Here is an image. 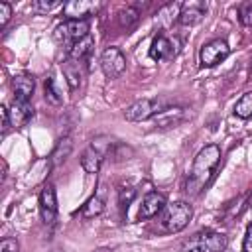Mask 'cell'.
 Listing matches in <instances>:
<instances>
[{
  "label": "cell",
  "instance_id": "obj_8",
  "mask_svg": "<svg viewBox=\"0 0 252 252\" xmlns=\"http://www.w3.org/2000/svg\"><path fill=\"white\" fill-rule=\"evenodd\" d=\"M230 53V47L224 39H211L209 43H205L199 51V61L203 67H215L219 63H222Z\"/></svg>",
  "mask_w": 252,
  "mask_h": 252
},
{
  "label": "cell",
  "instance_id": "obj_16",
  "mask_svg": "<svg viewBox=\"0 0 252 252\" xmlns=\"http://www.w3.org/2000/svg\"><path fill=\"white\" fill-rule=\"evenodd\" d=\"M8 116H10V126L12 128H22L33 118V106L30 102L14 100L12 106L8 108Z\"/></svg>",
  "mask_w": 252,
  "mask_h": 252
},
{
  "label": "cell",
  "instance_id": "obj_6",
  "mask_svg": "<svg viewBox=\"0 0 252 252\" xmlns=\"http://www.w3.org/2000/svg\"><path fill=\"white\" fill-rule=\"evenodd\" d=\"M181 49V41L175 35H165V33H158L152 39L150 45V57L154 61H171L179 55Z\"/></svg>",
  "mask_w": 252,
  "mask_h": 252
},
{
  "label": "cell",
  "instance_id": "obj_3",
  "mask_svg": "<svg viewBox=\"0 0 252 252\" xmlns=\"http://www.w3.org/2000/svg\"><path fill=\"white\" fill-rule=\"evenodd\" d=\"M114 140L110 136H96L94 140H91V144L85 148L83 156H81V165L87 173H96L104 161V158L112 152Z\"/></svg>",
  "mask_w": 252,
  "mask_h": 252
},
{
  "label": "cell",
  "instance_id": "obj_31",
  "mask_svg": "<svg viewBox=\"0 0 252 252\" xmlns=\"http://www.w3.org/2000/svg\"><path fill=\"white\" fill-rule=\"evenodd\" d=\"M250 73H252V63H250Z\"/></svg>",
  "mask_w": 252,
  "mask_h": 252
},
{
  "label": "cell",
  "instance_id": "obj_23",
  "mask_svg": "<svg viewBox=\"0 0 252 252\" xmlns=\"http://www.w3.org/2000/svg\"><path fill=\"white\" fill-rule=\"evenodd\" d=\"M43 89H45V100H47L49 104L59 106V104L63 102V94H61V91H59V87H57V83H55L53 77H47V79H45Z\"/></svg>",
  "mask_w": 252,
  "mask_h": 252
},
{
  "label": "cell",
  "instance_id": "obj_18",
  "mask_svg": "<svg viewBox=\"0 0 252 252\" xmlns=\"http://www.w3.org/2000/svg\"><path fill=\"white\" fill-rule=\"evenodd\" d=\"M61 71L65 75V81L69 85V91H77L81 87V79H83V71H81V65L79 61L75 59H65L61 63Z\"/></svg>",
  "mask_w": 252,
  "mask_h": 252
},
{
  "label": "cell",
  "instance_id": "obj_10",
  "mask_svg": "<svg viewBox=\"0 0 252 252\" xmlns=\"http://www.w3.org/2000/svg\"><path fill=\"white\" fill-rule=\"evenodd\" d=\"M39 213H41V220L45 224H53V220L57 217V193L51 183L43 185L39 191Z\"/></svg>",
  "mask_w": 252,
  "mask_h": 252
},
{
  "label": "cell",
  "instance_id": "obj_30",
  "mask_svg": "<svg viewBox=\"0 0 252 252\" xmlns=\"http://www.w3.org/2000/svg\"><path fill=\"white\" fill-rule=\"evenodd\" d=\"M242 250L252 252V224L246 228V234H244V240H242Z\"/></svg>",
  "mask_w": 252,
  "mask_h": 252
},
{
  "label": "cell",
  "instance_id": "obj_28",
  "mask_svg": "<svg viewBox=\"0 0 252 252\" xmlns=\"http://www.w3.org/2000/svg\"><path fill=\"white\" fill-rule=\"evenodd\" d=\"M0 252H20V244H18V240L12 238V236L4 238V240L0 242Z\"/></svg>",
  "mask_w": 252,
  "mask_h": 252
},
{
  "label": "cell",
  "instance_id": "obj_29",
  "mask_svg": "<svg viewBox=\"0 0 252 252\" xmlns=\"http://www.w3.org/2000/svg\"><path fill=\"white\" fill-rule=\"evenodd\" d=\"M10 16H12V4L10 2H0V26L2 28L8 24Z\"/></svg>",
  "mask_w": 252,
  "mask_h": 252
},
{
  "label": "cell",
  "instance_id": "obj_11",
  "mask_svg": "<svg viewBox=\"0 0 252 252\" xmlns=\"http://www.w3.org/2000/svg\"><path fill=\"white\" fill-rule=\"evenodd\" d=\"M187 118H191L189 108H183V106H169V108H165L163 112L156 114L152 120H154V126H156V128H175V126H179L181 122H185Z\"/></svg>",
  "mask_w": 252,
  "mask_h": 252
},
{
  "label": "cell",
  "instance_id": "obj_12",
  "mask_svg": "<svg viewBox=\"0 0 252 252\" xmlns=\"http://www.w3.org/2000/svg\"><path fill=\"white\" fill-rule=\"evenodd\" d=\"M100 8L98 2H87V0H71L63 6V14L67 20H87L89 16L96 14Z\"/></svg>",
  "mask_w": 252,
  "mask_h": 252
},
{
  "label": "cell",
  "instance_id": "obj_27",
  "mask_svg": "<svg viewBox=\"0 0 252 252\" xmlns=\"http://www.w3.org/2000/svg\"><path fill=\"white\" fill-rule=\"evenodd\" d=\"M238 20L246 28L252 26V2H244L238 6Z\"/></svg>",
  "mask_w": 252,
  "mask_h": 252
},
{
  "label": "cell",
  "instance_id": "obj_9",
  "mask_svg": "<svg viewBox=\"0 0 252 252\" xmlns=\"http://www.w3.org/2000/svg\"><path fill=\"white\" fill-rule=\"evenodd\" d=\"M89 35V22L87 20H67L65 24L57 26L55 30V37L59 41H63L67 47L83 37Z\"/></svg>",
  "mask_w": 252,
  "mask_h": 252
},
{
  "label": "cell",
  "instance_id": "obj_5",
  "mask_svg": "<svg viewBox=\"0 0 252 252\" xmlns=\"http://www.w3.org/2000/svg\"><path fill=\"white\" fill-rule=\"evenodd\" d=\"M165 108H169V100L165 96H156V98H142L132 102L126 110H124V118L130 122H142V120H150L156 114L163 112Z\"/></svg>",
  "mask_w": 252,
  "mask_h": 252
},
{
  "label": "cell",
  "instance_id": "obj_26",
  "mask_svg": "<svg viewBox=\"0 0 252 252\" xmlns=\"http://www.w3.org/2000/svg\"><path fill=\"white\" fill-rule=\"evenodd\" d=\"M59 6H61L59 0H49V2L47 0H35V2H32V10L35 14H49Z\"/></svg>",
  "mask_w": 252,
  "mask_h": 252
},
{
  "label": "cell",
  "instance_id": "obj_20",
  "mask_svg": "<svg viewBox=\"0 0 252 252\" xmlns=\"http://www.w3.org/2000/svg\"><path fill=\"white\" fill-rule=\"evenodd\" d=\"M179 12H181V4L179 2H169V4H165L158 10L156 22H159L161 28H169L175 20H179Z\"/></svg>",
  "mask_w": 252,
  "mask_h": 252
},
{
  "label": "cell",
  "instance_id": "obj_19",
  "mask_svg": "<svg viewBox=\"0 0 252 252\" xmlns=\"http://www.w3.org/2000/svg\"><path fill=\"white\" fill-rule=\"evenodd\" d=\"M93 45H94L93 37H91V35H87V37H83V39H79V41L71 43V45L67 47V55H69V59H75V61H79V63H81V61H85V59L91 55Z\"/></svg>",
  "mask_w": 252,
  "mask_h": 252
},
{
  "label": "cell",
  "instance_id": "obj_24",
  "mask_svg": "<svg viewBox=\"0 0 252 252\" xmlns=\"http://www.w3.org/2000/svg\"><path fill=\"white\" fill-rule=\"evenodd\" d=\"M234 114H236L238 118H242V120H246V118L252 116V93H244V94L236 100V104H234Z\"/></svg>",
  "mask_w": 252,
  "mask_h": 252
},
{
  "label": "cell",
  "instance_id": "obj_21",
  "mask_svg": "<svg viewBox=\"0 0 252 252\" xmlns=\"http://www.w3.org/2000/svg\"><path fill=\"white\" fill-rule=\"evenodd\" d=\"M71 150H73V142H71V138H69V136L61 138V140L55 144V148H53V152H51V156H49L51 165H61V163L69 158Z\"/></svg>",
  "mask_w": 252,
  "mask_h": 252
},
{
  "label": "cell",
  "instance_id": "obj_15",
  "mask_svg": "<svg viewBox=\"0 0 252 252\" xmlns=\"http://www.w3.org/2000/svg\"><path fill=\"white\" fill-rule=\"evenodd\" d=\"M35 89V79L28 73H20L12 79V91H14V100H22V102H30L32 94Z\"/></svg>",
  "mask_w": 252,
  "mask_h": 252
},
{
  "label": "cell",
  "instance_id": "obj_1",
  "mask_svg": "<svg viewBox=\"0 0 252 252\" xmlns=\"http://www.w3.org/2000/svg\"><path fill=\"white\" fill-rule=\"evenodd\" d=\"M219 163H220V148L217 144H209L201 148L193 159V165L185 183V193L189 197H197L205 189V185L211 181Z\"/></svg>",
  "mask_w": 252,
  "mask_h": 252
},
{
  "label": "cell",
  "instance_id": "obj_7",
  "mask_svg": "<svg viewBox=\"0 0 252 252\" xmlns=\"http://www.w3.org/2000/svg\"><path fill=\"white\" fill-rule=\"evenodd\" d=\"M100 69H102L104 77L118 79L124 73V69H126V57H124V53L118 47H114V45L106 47L102 51V55H100Z\"/></svg>",
  "mask_w": 252,
  "mask_h": 252
},
{
  "label": "cell",
  "instance_id": "obj_17",
  "mask_svg": "<svg viewBox=\"0 0 252 252\" xmlns=\"http://www.w3.org/2000/svg\"><path fill=\"white\" fill-rule=\"evenodd\" d=\"M104 205H106V199H104V187L100 185L98 191H94V195H91L87 199V203L81 207V211H77V215L81 219H94L98 217L102 211H104Z\"/></svg>",
  "mask_w": 252,
  "mask_h": 252
},
{
  "label": "cell",
  "instance_id": "obj_14",
  "mask_svg": "<svg viewBox=\"0 0 252 252\" xmlns=\"http://www.w3.org/2000/svg\"><path fill=\"white\" fill-rule=\"evenodd\" d=\"M167 201L161 193H156V191H150L144 199H142V205L138 209V219H152L156 215H159L163 209H165Z\"/></svg>",
  "mask_w": 252,
  "mask_h": 252
},
{
  "label": "cell",
  "instance_id": "obj_2",
  "mask_svg": "<svg viewBox=\"0 0 252 252\" xmlns=\"http://www.w3.org/2000/svg\"><path fill=\"white\" fill-rule=\"evenodd\" d=\"M191 217H193V209L185 201L169 203V205H165V209L161 211V215L158 219V232H161V234L179 232L189 224Z\"/></svg>",
  "mask_w": 252,
  "mask_h": 252
},
{
  "label": "cell",
  "instance_id": "obj_22",
  "mask_svg": "<svg viewBox=\"0 0 252 252\" xmlns=\"http://www.w3.org/2000/svg\"><path fill=\"white\" fill-rule=\"evenodd\" d=\"M140 14H142L140 8L134 6V4L122 8V10L118 12V26H120L122 30H130V28H134V26L138 24V20H140Z\"/></svg>",
  "mask_w": 252,
  "mask_h": 252
},
{
  "label": "cell",
  "instance_id": "obj_4",
  "mask_svg": "<svg viewBox=\"0 0 252 252\" xmlns=\"http://www.w3.org/2000/svg\"><path fill=\"white\" fill-rule=\"evenodd\" d=\"M226 236L215 230L195 232L189 240H185L181 252H224Z\"/></svg>",
  "mask_w": 252,
  "mask_h": 252
},
{
  "label": "cell",
  "instance_id": "obj_25",
  "mask_svg": "<svg viewBox=\"0 0 252 252\" xmlns=\"http://www.w3.org/2000/svg\"><path fill=\"white\" fill-rule=\"evenodd\" d=\"M134 197H136V189L134 187H120L118 189V205H120L122 213H128V207L134 201Z\"/></svg>",
  "mask_w": 252,
  "mask_h": 252
},
{
  "label": "cell",
  "instance_id": "obj_13",
  "mask_svg": "<svg viewBox=\"0 0 252 252\" xmlns=\"http://www.w3.org/2000/svg\"><path fill=\"white\" fill-rule=\"evenodd\" d=\"M207 14V4L203 0H187L181 4L179 12V24L183 26H195L199 24Z\"/></svg>",
  "mask_w": 252,
  "mask_h": 252
}]
</instances>
